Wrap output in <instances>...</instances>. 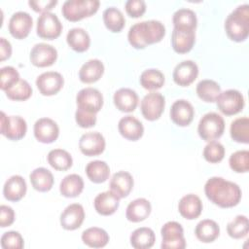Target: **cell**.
Wrapping results in <instances>:
<instances>
[{"label":"cell","mask_w":249,"mask_h":249,"mask_svg":"<svg viewBox=\"0 0 249 249\" xmlns=\"http://www.w3.org/2000/svg\"><path fill=\"white\" fill-rule=\"evenodd\" d=\"M204 193L211 202L222 208L233 207L241 199L239 186L222 177L208 179L204 185Z\"/></svg>","instance_id":"1"},{"label":"cell","mask_w":249,"mask_h":249,"mask_svg":"<svg viewBox=\"0 0 249 249\" xmlns=\"http://www.w3.org/2000/svg\"><path fill=\"white\" fill-rule=\"evenodd\" d=\"M165 35L164 25L155 19L134 23L128 30L129 44L137 50L145 49L148 45L159 43Z\"/></svg>","instance_id":"2"},{"label":"cell","mask_w":249,"mask_h":249,"mask_svg":"<svg viewBox=\"0 0 249 249\" xmlns=\"http://www.w3.org/2000/svg\"><path fill=\"white\" fill-rule=\"evenodd\" d=\"M225 29L228 37L234 42H242L249 34V5L236 7L226 18Z\"/></svg>","instance_id":"3"},{"label":"cell","mask_w":249,"mask_h":249,"mask_svg":"<svg viewBox=\"0 0 249 249\" xmlns=\"http://www.w3.org/2000/svg\"><path fill=\"white\" fill-rule=\"evenodd\" d=\"M98 0H67L61 8L62 16L69 21H78L95 14L99 8Z\"/></svg>","instance_id":"4"},{"label":"cell","mask_w":249,"mask_h":249,"mask_svg":"<svg viewBox=\"0 0 249 249\" xmlns=\"http://www.w3.org/2000/svg\"><path fill=\"white\" fill-rule=\"evenodd\" d=\"M225 130L224 119L215 112L205 114L199 121L197 125V132L200 138L204 141L210 142L220 138Z\"/></svg>","instance_id":"5"},{"label":"cell","mask_w":249,"mask_h":249,"mask_svg":"<svg viewBox=\"0 0 249 249\" xmlns=\"http://www.w3.org/2000/svg\"><path fill=\"white\" fill-rule=\"evenodd\" d=\"M162 241L160 247L162 249H184L186 240L184 237V230L182 226L175 221L165 223L160 230Z\"/></svg>","instance_id":"6"},{"label":"cell","mask_w":249,"mask_h":249,"mask_svg":"<svg viewBox=\"0 0 249 249\" xmlns=\"http://www.w3.org/2000/svg\"><path fill=\"white\" fill-rule=\"evenodd\" d=\"M216 103L221 113L226 116H232L239 113L245 105L242 93L236 89H227L220 92Z\"/></svg>","instance_id":"7"},{"label":"cell","mask_w":249,"mask_h":249,"mask_svg":"<svg viewBox=\"0 0 249 249\" xmlns=\"http://www.w3.org/2000/svg\"><path fill=\"white\" fill-rule=\"evenodd\" d=\"M27 130V124L23 118L20 116H7L4 112H1L0 132L6 138L18 141L25 136Z\"/></svg>","instance_id":"8"},{"label":"cell","mask_w":249,"mask_h":249,"mask_svg":"<svg viewBox=\"0 0 249 249\" xmlns=\"http://www.w3.org/2000/svg\"><path fill=\"white\" fill-rule=\"evenodd\" d=\"M37 35L43 39L53 40L60 36L62 24L55 14L43 13L37 19Z\"/></svg>","instance_id":"9"},{"label":"cell","mask_w":249,"mask_h":249,"mask_svg":"<svg viewBox=\"0 0 249 249\" xmlns=\"http://www.w3.org/2000/svg\"><path fill=\"white\" fill-rule=\"evenodd\" d=\"M165 106L164 96L157 91H152L146 94L140 104V109L143 117L148 121L158 120Z\"/></svg>","instance_id":"10"},{"label":"cell","mask_w":249,"mask_h":249,"mask_svg":"<svg viewBox=\"0 0 249 249\" xmlns=\"http://www.w3.org/2000/svg\"><path fill=\"white\" fill-rule=\"evenodd\" d=\"M76 103L79 109L96 114L103 106V96L94 88H85L77 93Z\"/></svg>","instance_id":"11"},{"label":"cell","mask_w":249,"mask_h":249,"mask_svg":"<svg viewBox=\"0 0 249 249\" xmlns=\"http://www.w3.org/2000/svg\"><path fill=\"white\" fill-rule=\"evenodd\" d=\"M63 84L62 75L55 71L44 72L36 79V86L40 93L46 96L56 94L62 89Z\"/></svg>","instance_id":"12"},{"label":"cell","mask_w":249,"mask_h":249,"mask_svg":"<svg viewBox=\"0 0 249 249\" xmlns=\"http://www.w3.org/2000/svg\"><path fill=\"white\" fill-rule=\"evenodd\" d=\"M29 57L34 66L48 67L55 62L57 58V51L52 45L39 43L32 48Z\"/></svg>","instance_id":"13"},{"label":"cell","mask_w":249,"mask_h":249,"mask_svg":"<svg viewBox=\"0 0 249 249\" xmlns=\"http://www.w3.org/2000/svg\"><path fill=\"white\" fill-rule=\"evenodd\" d=\"M35 138L45 144L54 142L59 135L57 124L50 118H41L36 121L33 127Z\"/></svg>","instance_id":"14"},{"label":"cell","mask_w":249,"mask_h":249,"mask_svg":"<svg viewBox=\"0 0 249 249\" xmlns=\"http://www.w3.org/2000/svg\"><path fill=\"white\" fill-rule=\"evenodd\" d=\"M33 24L31 16L26 12H17L13 14L9 20V31L16 39H24L28 36Z\"/></svg>","instance_id":"15"},{"label":"cell","mask_w":249,"mask_h":249,"mask_svg":"<svg viewBox=\"0 0 249 249\" xmlns=\"http://www.w3.org/2000/svg\"><path fill=\"white\" fill-rule=\"evenodd\" d=\"M105 139L103 135L97 131L87 132L83 134L79 140L80 151L89 157L98 156L105 150Z\"/></svg>","instance_id":"16"},{"label":"cell","mask_w":249,"mask_h":249,"mask_svg":"<svg viewBox=\"0 0 249 249\" xmlns=\"http://www.w3.org/2000/svg\"><path fill=\"white\" fill-rule=\"evenodd\" d=\"M198 67L193 60H184L178 63L173 70V81L181 87H188L197 78Z\"/></svg>","instance_id":"17"},{"label":"cell","mask_w":249,"mask_h":249,"mask_svg":"<svg viewBox=\"0 0 249 249\" xmlns=\"http://www.w3.org/2000/svg\"><path fill=\"white\" fill-rule=\"evenodd\" d=\"M195 115V110L193 105L185 100L179 99L176 100L170 108V119L172 122L179 126H187L189 125Z\"/></svg>","instance_id":"18"},{"label":"cell","mask_w":249,"mask_h":249,"mask_svg":"<svg viewBox=\"0 0 249 249\" xmlns=\"http://www.w3.org/2000/svg\"><path fill=\"white\" fill-rule=\"evenodd\" d=\"M85 219V211L81 204L72 203L68 205L60 215V225L66 231L79 229Z\"/></svg>","instance_id":"19"},{"label":"cell","mask_w":249,"mask_h":249,"mask_svg":"<svg viewBox=\"0 0 249 249\" xmlns=\"http://www.w3.org/2000/svg\"><path fill=\"white\" fill-rule=\"evenodd\" d=\"M118 129L123 137L130 141L140 139L144 133V126L142 123L130 115L124 116L119 121Z\"/></svg>","instance_id":"20"},{"label":"cell","mask_w":249,"mask_h":249,"mask_svg":"<svg viewBox=\"0 0 249 249\" xmlns=\"http://www.w3.org/2000/svg\"><path fill=\"white\" fill-rule=\"evenodd\" d=\"M96 212L103 216L114 214L119 208L120 197L111 190L98 194L93 201Z\"/></svg>","instance_id":"21"},{"label":"cell","mask_w":249,"mask_h":249,"mask_svg":"<svg viewBox=\"0 0 249 249\" xmlns=\"http://www.w3.org/2000/svg\"><path fill=\"white\" fill-rule=\"evenodd\" d=\"M113 101L117 109L122 112L130 113L136 109L139 98L135 90L128 88H122L114 93Z\"/></svg>","instance_id":"22"},{"label":"cell","mask_w":249,"mask_h":249,"mask_svg":"<svg viewBox=\"0 0 249 249\" xmlns=\"http://www.w3.org/2000/svg\"><path fill=\"white\" fill-rule=\"evenodd\" d=\"M26 182L20 175L11 176L4 184L3 195L9 201L17 202L20 200L26 194Z\"/></svg>","instance_id":"23"},{"label":"cell","mask_w":249,"mask_h":249,"mask_svg":"<svg viewBox=\"0 0 249 249\" xmlns=\"http://www.w3.org/2000/svg\"><path fill=\"white\" fill-rule=\"evenodd\" d=\"M202 202L200 198L194 194L184 196L178 203V211L181 216L187 220L196 219L202 211Z\"/></svg>","instance_id":"24"},{"label":"cell","mask_w":249,"mask_h":249,"mask_svg":"<svg viewBox=\"0 0 249 249\" xmlns=\"http://www.w3.org/2000/svg\"><path fill=\"white\" fill-rule=\"evenodd\" d=\"M133 188V178L127 171L116 172L110 180V189L120 198L126 197Z\"/></svg>","instance_id":"25"},{"label":"cell","mask_w":249,"mask_h":249,"mask_svg":"<svg viewBox=\"0 0 249 249\" xmlns=\"http://www.w3.org/2000/svg\"><path fill=\"white\" fill-rule=\"evenodd\" d=\"M151 210L152 206L148 199L143 197L136 198L128 203L125 211V217L130 222L139 223L148 218Z\"/></svg>","instance_id":"26"},{"label":"cell","mask_w":249,"mask_h":249,"mask_svg":"<svg viewBox=\"0 0 249 249\" xmlns=\"http://www.w3.org/2000/svg\"><path fill=\"white\" fill-rule=\"evenodd\" d=\"M196 42L195 31H185L179 29H173L171 36V44L174 52L177 53H189Z\"/></svg>","instance_id":"27"},{"label":"cell","mask_w":249,"mask_h":249,"mask_svg":"<svg viewBox=\"0 0 249 249\" xmlns=\"http://www.w3.org/2000/svg\"><path fill=\"white\" fill-rule=\"evenodd\" d=\"M104 73V65L99 59H89L85 62L79 71V79L85 84L97 82Z\"/></svg>","instance_id":"28"},{"label":"cell","mask_w":249,"mask_h":249,"mask_svg":"<svg viewBox=\"0 0 249 249\" xmlns=\"http://www.w3.org/2000/svg\"><path fill=\"white\" fill-rule=\"evenodd\" d=\"M173 25L175 29L185 31H195L196 28V16L191 9L182 8L177 10L173 14L172 18Z\"/></svg>","instance_id":"29"},{"label":"cell","mask_w":249,"mask_h":249,"mask_svg":"<svg viewBox=\"0 0 249 249\" xmlns=\"http://www.w3.org/2000/svg\"><path fill=\"white\" fill-rule=\"evenodd\" d=\"M66 41L68 46L77 53L86 52L90 45V38L89 33L80 27L70 29L67 33Z\"/></svg>","instance_id":"30"},{"label":"cell","mask_w":249,"mask_h":249,"mask_svg":"<svg viewBox=\"0 0 249 249\" xmlns=\"http://www.w3.org/2000/svg\"><path fill=\"white\" fill-rule=\"evenodd\" d=\"M29 179L32 187L38 192H49L53 185V173L45 168L38 167L35 168L29 175Z\"/></svg>","instance_id":"31"},{"label":"cell","mask_w":249,"mask_h":249,"mask_svg":"<svg viewBox=\"0 0 249 249\" xmlns=\"http://www.w3.org/2000/svg\"><path fill=\"white\" fill-rule=\"evenodd\" d=\"M195 233L199 241L203 243H210L219 236L220 228L215 221L204 219L196 225Z\"/></svg>","instance_id":"32"},{"label":"cell","mask_w":249,"mask_h":249,"mask_svg":"<svg viewBox=\"0 0 249 249\" xmlns=\"http://www.w3.org/2000/svg\"><path fill=\"white\" fill-rule=\"evenodd\" d=\"M129 240L135 249H149L155 244L156 235L152 229L142 227L132 231Z\"/></svg>","instance_id":"33"},{"label":"cell","mask_w":249,"mask_h":249,"mask_svg":"<svg viewBox=\"0 0 249 249\" xmlns=\"http://www.w3.org/2000/svg\"><path fill=\"white\" fill-rule=\"evenodd\" d=\"M82 240L84 244L89 247L102 248L109 242V235L105 230L97 227H91L83 231Z\"/></svg>","instance_id":"34"},{"label":"cell","mask_w":249,"mask_h":249,"mask_svg":"<svg viewBox=\"0 0 249 249\" xmlns=\"http://www.w3.org/2000/svg\"><path fill=\"white\" fill-rule=\"evenodd\" d=\"M84 190V180L78 174L65 176L59 185V192L65 197H76Z\"/></svg>","instance_id":"35"},{"label":"cell","mask_w":249,"mask_h":249,"mask_svg":"<svg viewBox=\"0 0 249 249\" xmlns=\"http://www.w3.org/2000/svg\"><path fill=\"white\" fill-rule=\"evenodd\" d=\"M86 173L88 178L96 184L105 182L110 175L109 165L103 160L89 161L86 166Z\"/></svg>","instance_id":"36"},{"label":"cell","mask_w":249,"mask_h":249,"mask_svg":"<svg viewBox=\"0 0 249 249\" xmlns=\"http://www.w3.org/2000/svg\"><path fill=\"white\" fill-rule=\"evenodd\" d=\"M196 94L204 102H215L221 92L220 85L213 80H202L196 85Z\"/></svg>","instance_id":"37"},{"label":"cell","mask_w":249,"mask_h":249,"mask_svg":"<svg viewBox=\"0 0 249 249\" xmlns=\"http://www.w3.org/2000/svg\"><path fill=\"white\" fill-rule=\"evenodd\" d=\"M102 18L106 28L114 33L122 31L125 23L123 13L116 7H109L104 10Z\"/></svg>","instance_id":"38"},{"label":"cell","mask_w":249,"mask_h":249,"mask_svg":"<svg viewBox=\"0 0 249 249\" xmlns=\"http://www.w3.org/2000/svg\"><path fill=\"white\" fill-rule=\"evenodd\" d=\"M48 162L55 170L64 171L72 166L73 160L71 155L63 149H53L48 154Z\"/></svg>","instance_id":"39"},{"label":"cell","mask_w":249,"mask_h":249,"mask_svg":"<svg viewBox=\"0 0 249 249\" xmlns=\"http://www.w3.org/2000/svg\"><path fill=\"white\" fill-rule=\"evenodd\" d=\"M231 137L233 141L243 144L249 143V119L240 117L231 122L230 127Z\"/></svg>","instance_id":"40"},{"label":"cell","mask_w":249,"mask_h":249,"mask_svg":"<svg viewBox=\"0 0 249 249\" xmlns=\"http://www.w3.org/2000/svg\"><path fill=\"white\" fill-rule=\"evenodd\" d=\"M164 75L159 69H147L142 72L139 78L140 85L149 90L160 89L164 84Z\"/></svg>","instance_id":"41"},{"label":"cell","mask_w":249,"mask_h":249,"mask_svg":"<svg viewBox=\"0 0 249 249\" xmlns=\"http://www.w3.org/2000/svg\"><path fill=\"white\" fill-rule=\"evenodd\" d=\"M249 231L248 218L244 215H237L232 221L227 225L228 234L234 239L245 237Z\"/></svg>","instance_id":"42"},{"label":"cell","mask_w":249,"mask_h":249,"mask_svg":"<svg viewBox=\"0 0 249 249\" xmlns=\"http://www.w3.org/2000/svg\"><path fill=\"white\" fill-rule=\"evenodd\" d=\"M6 95L8 98L16 101L27 100L32 94V88L25 80L20 79L15 86L7 89Z\"/></svg>","instance_id":"43"},{"label":"cell","mask_w":249,"mask_h":249,"mask_svg":"<svg viewBox=\"0 0 249 249\" xmlns=\"http://www.w3.org/2000/svg\"><path fill=\"white\" fill-rule=\"evenodd\" d=\"M230 167L236 173H245L249 170V151L240 150L232 153L229 159Z\"/></svg>","instance_id":"44"},{"label":"cell","mask_w":249,"mask_h":249,"mask_svg":"<svg viewBox=\"0 0 249 249\" xmlns=\"http://www.w3.org/2000/svg\"><path fill=\"white\" fill-rule=\"evenodd\" d=\"M225 157V148L218 141H210L203 149V158L210 163L220 162Z\"/></svg>","instance_id":"45"},{"label":"cell","mask_w":249,"mask_h":249,"mask_svg":"<svg viewBox=\"0 0 249 249\" xmlns=\"http://www.w3.org/2000/svg\"><path fill=\"white\" fill-rule=\"evenodd\" d=\"M0 88L2 90L6 91L15 86L19 80V73L13 66H5L0 70Z\"/></svg>","instance_id":"46"},{"label":"cell","mask_w":249,"mask_h":249,"mask_svg":"<svg viewBox=\"0 0 249 249\" xmlns=\"http://www.w3.org/2000/svg\"><path fill=\"white\" fill-rule=\"evenodd\" d=\"M23 245V238L18 231H7L1 236V247L3 249H21Z\"/></svg>","instance_id":"47"},{"label":"cell","mask_w":249,"mask_h":249,"mask_svg":"<svg viewBox=\"0 0 249 249\" xmlns=\"http://www.w3.org/2000/svg\"><path fill=\"white\" fill-rule=\"evenodd\" d=\"M75 120L79 126L83 128H89L95 125L96 114L77 108L75 112Z\"/></svg>","instance_id":"48"},{"label":"cell","mask_w":249,"mask_h":249,"mask_svg":"<svg viewBox=\"0 0 249 249\" xmlns=\"http://www.w3.org/2000/svg\"><path fill=\"white\" fill-rule=\"evenodd\" d=\"M126 14L131 18H139L146 12V3L143 0H127L124 4Z\"/></svg>","instance_id":"49"},{"label":"cell","mask_w":249,"mask_h":249,"mask_svg":"<svg viewBox=\"0 0 249 249\" xmlns=\"http://www.w3.org/2000/svg\"><path fill=\"white\" fill-rule=\"evenodd\" d=\"M15 221V211L8 205L0 206V227L6 228L11 226Z\"/></svg>","instance_id":"50"},{"label":"cell","mask_w":249,"mask_h":249,"mask_svg":"<svg viewBox=\"0 0 249 249\" xmlns=\"http://www.w3.org/2000/svg\"><path fill=\"white\" fill-rule=\"evenodd\" d=\"M57 4L56 0H37V1H29L28 5L35 11L40 13H47L54 8Z\"/></svg>","instance_id":"51"},{"label":"cell","mask_w":249,"mask_h":249,"mask_svg":"<svg viewBox=\"0 0 249 249\" xmlns=\"http://www.w3.org/2000/svg\"><path fill=\"white\" fill-rule=\"evenodd\" d=\"M12 54V46L11 43L5 38H0V59L4 61L8 59Z\"/></svg>","instance_id":"52"}]
</instances>
